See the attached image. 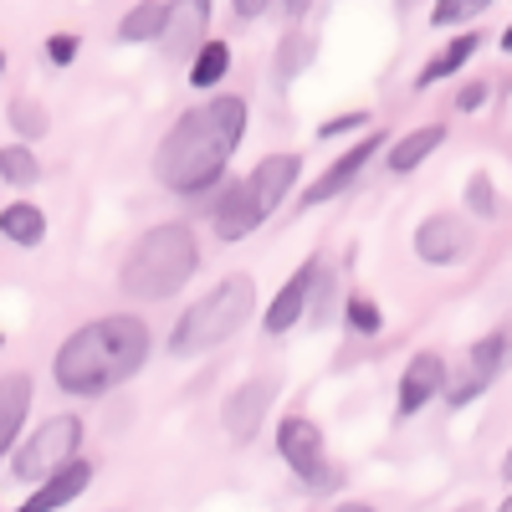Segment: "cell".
<instances>
[{
	"label": "cell",
	"mask_w": 512,
	"mask_h": 512,
	"mask_svg": "<svg viewBox=\"0 0 512 512\" xmlns=\"http://www.w3.org/2000/svg\"><path fill=\"white\" fill-rule=\"evenodd\" d=\"M246 139V98L221 93L175 118V128L154 149V180L169 195H210L226 180V164Z\"/></svg>",
	"instance_id": "obj_1"
},
{
	"label": "cell",
	"mask_w": 512,
	"mask_h": 512,
	"mask_svg": "<svg viewBox=\"0 0 512 512\" xmlns=\"http://www.w3.org/2000/svg\"><path fill=\"white\" fill-rule=\"evenodd\" d=\"M154 349V333L144 318L134 313H108V318H93L62 338V349L52 359V374H57V390L72 395V400H98V395H113L118 384H128L144 359Z\"/></svg>",
	"instance_id": "obj_2"
},
{
	"label": "cell",
	"mask_w": 512,
	"mask_h": 512,
	"mask_svg": "<svg viewBox=\"0 0 512 512\" xmlns=\"http://www.w3.org/2000/svg\"><path fill=\"white\" fill-rule=\"evenodd\" d=\"M200 272V236L185 221H164L154 231H144L123 256L118 287L139 303H164L190 287V277Z\"/></svg>",
	"instance_id": "obj_3"
},
{
	"label": "cell",
	"mask_w": 512,
	"mask_h": 512,
	"mask_svg": "<svg viewBox=\"0 0 512 512\" xmlns=\"http://www.w3.org/2000/svg\"><path fill=\"white\" fill-rule=\"evenodd\" d=\"M246 318H256V277L231 272L180 313L175 333H169V354L190 359V354H205V349H221L226 338H236L246 328Z\"/></svg>",
	"instance_id": "obj_4"
},
{
	"label": "cell",
	"mask_w": 512,
	"mask_h": 512,
	"mask_svg": "<svg viewBox=\"0 0 512 512\" xmlns=\"http://www.w3.org/2000/svg\"><path fill=\"white\" fill-rule=\"evenodd\" d=\"M77 451H82V415H52L31 431V441L11 446V477L36 487L41 477H52L62 461H72Z\"/></svg>",
	"instance_id": "obj_5"
},
{
	"label": "cell",
	"mask_w": 512,
	"mask_h": 512,
	"mask_svg": "<svg viewBox=\"0 0 512 512\" xmlns=\"http://www.w3.org/2000/svg\"><path fill=\"white\" fill-rule=\"evenodd\" d=\"M277 390H282V379H272V374H251L246 384H236V390L226 395V405H221V425H226V436H231L236 446L256 441V431H262V420H267Z\"/></svg>",
	"instance_id": "obj_6"
},
{
	"label": "cell",
	"mask_w": 512,
	"mask_h": 512,
	"mask_svg": "<svg viewBox=\"0 0 512 512\" xmlns=\"http://www.w3.org/2000/svg\"><path fill=\"white\" fill-rule=\"evenodd\" d=\"M384 144H390V134H384V128H369L359 144H349V149L338 154V159L323 169V175L313 180V190L303 195V210H313V205H323V200H338V195H344V190L364 175V169H369V159L384 154Z\"/></svg>",
	"instance_id": "obj_7"
},
{
	"label": "cell",
	"mask_w": 512,
	"mask_h": 512,
	"mask_svg": "<svg viewBox=\"0 0 512 512\" xmlns=\"http://www.w3.org/2000/svg\"><path fill=\"white\" fill-rule=\"evenodd\" d=\"M472 226H466L461 216H451V210H436V216H425L415 226V256L425 267H456L466 251H472Z\"/></svg>",
	"instance_id": "obj_8"
},
{
	"label": "cell",
	"mask_w": 512,
	"mask_h": 512,
	"mask_svg": "<svg viewBox=\"0 0 512 512\" xmlns=\"http://www.w3.org/2000/svg\"><path fill=\"white\" fill-rule=\"evenodd\" d=\"M210 31V0H164V26H159V52L169 62H185Z\"/></svg>",
	"instance_id": "obj_9"
},
{
	"label": "cell",
	"mask_w": 512,
	"mask_h": 512,
	"mask_svg": "<svg viewBox=\"0 0 512 512\" xmlns=\"http://www.w3.org/2000/svg\"><path fill=\"white\" fill-rule=\"evenodd\" d=\"M277 456L292 466L297 482H313L323 477V425L308 420V415H287L277 425Z\"/></svg>",
	"instance_id": "obj_10"
},
{
	"label": "cell",
	"mask_w": 512,
	"mask_h": 512,
	"mask_svg": "<svg viewBox=\"0 0 512 512\" xmlns=\"http://www.w3.org/2000/svg\"><path fill=\"white\" fill-rule=\"evenodd\" d=\"M446 379H451V369H446V359H441V354H431V349L415 354V359L400 369V400H395V415H400V420L420 415L431 400H441Z\"/></svg>",
	"instance_id": "obj_11"
},
{
	"label": "cell",
	"mask_w": 512,
	"mask_h": 512,
	"mask_svg": "<svg viewBox=\"0 0 512 512\" xmlns=\"http://www.w3.org/2000/svg\"><path fill=\"white\" fill-rule=\"evenodd\" d=\"M297 175H303V154L282 149V154H267V159L256 164L241 185L251 190L256 210H262V216H272V210H277V205H282V200L297 190Z\"/></svg>",
	"instance_id": "obj_12"
},
{
	"label": "cell",
	"mask_w": 512,
	"mask_h": 512,
	"mask_svg": "<svg viewBox=\"0 0 512 512\" xmlns=\"http://www.w3.org/2000/svg\"><path fill=\"white\" fill-rule=\"evenodd\" d=\"M313 272H318V256H308V262L277 287L272 308H267V318H262V328H267L272 338H277V333H292L297 323L308 318V287H313Z\"/></svg>",
	"instance_id": "obj_13"
},
{
	"label": "cell",
	"mask_w": 512,
	"mask_h": 512,
	"mask_svg": "<svg viewBox=\"0 0 512 512\" xmlns=\"http://www.w3.org/2000/svg\"><path fill=\"white\" fill-rule=\"evenodd\" d=\"M88 482H93V461H82V456H72V461H62L52 477H41L36 487H31V497H26V512L36 507V512H52V507H67V502H77L82 492H88Z\"/></svg>",
	"instance_id": "obj_14"
},
{
	"label": "cell",
	"mask_w": 512,
	"mask_h": 512,
	"mask_svg": "<svg viewBox=\"0 0 512 512\" xmlns=\"http://www.w3.org/2000/svg\"><path fill=\"white\" fill-rule=\"evenodd\" d=\"M31 400H36V379L26 369L0 374V461H6L11 446L21 441V425L31 415Z\"/></svg>",
	"instance_id": "obj_15"
},
{
	"label": "cell",
	"mask_w": 512,
	"mask_h": 512,
	"mask_svg": "<svg viewBox=\"0 0 512 512\" xmlns=\"http://www.w3.org/2000/svg\"><path fill=\"white\" fill-rule=\"evenodd\" d=\"M210 221H216V236L221 241H246L256 226H262L267 216H262V210H256V200H251V190L236 180V185H226L221 190V200H216V210H210Z\"/></svg>",
	"instance_id": "obj_16"
},
{
	"label": "cell",
	"mask_w": 512,
	"mask_h": 512,
	"mask_svg": "<svg viewBox=\"0 0 512 512\" xmlns=\"http://www.w3.org/2000/svg\"><path fill=\"white\" fill-rule=\"evenodd\" d=\"M441 144H446V123H420V128H410V134H400L395 144H384V149H390L384 164H390L395 175H415V169L431 159Z\"/></svg>",
	"instance_id": "obj_17"
},
{
	"label": "cell",
	"mask_w": 512,
	"mask_h": 512,
	"mask_svg": "<svg viewBox=\"0 0 512 512\" xmlns=\"http://www.w3.org/2000/svg\"><path fill=\"white\" fill-rule=\"evenodd\" d=\"M482 52V31H461V36H451L446 47L425 62L420 72H415V88H436V82H446V77H456L466 62H472Z\"/></svg>",
	"instance_id": "obj_18"
},
{
	"label": "cell",
	"mask_w": 512,
	"mask_h": 512,
	"mask_svg": "<svg viewBox=\"0 0 512 512\" xmlns=\"http://www.w3.org/2000/svg\"><path fill=\"white\" fill-rule=\"evenodd\" d=\"M0 236H6L11 246H41L47 241V210L31 205V200H11L6 210H0Z\"/></svg>",
	"instance_id": "obj_19"
},
{
	"label": "cell",
	"mask_w": 512,
	"mask_h": 512,
	"mask_svg": "<svg viewBox=\"0 0 512 512\" xmlns=\"http://www.w3.org/2000/svg\"><path fill=\"white\" fill-rule=\"evenodd\" d=\"M226 72H231V47L216 41V36H205L190 52V88H216Z\"/></svg>",
	"instance_id": "obj_20"
},
{
	"label": "cell",
	"mask_w": 512,
	"mask_h": 512,
	"mask_svg": "<svg viewBox=\"0 0 512 512\" xmlns=\"http://www.w3.org/2000/svg\"><path fill=\"white\" fill-rule=\"evenodd\" d=\"M164 26V0H139V6H128L123 21H118V41L128 47H139V41H154Z\"/></svg>",
	"instance_id": "obj_21"
},
{
	"label": "cell",
	"mask_w": 512,
	"mask_h": 512,
	"mask_svg": "<svg viewBox=\"0 0 512 512\" xmlns=\"http://www.w3.org/2000/svg\"><path fill=\"white\" fill-rule=\"evenodd\" d=\"M313 57H318V41H313L308 31H297V26H292V31L277 41V77H282V82L303 77Z\"/></svg>",
	"instance_id": "obj_22"
},
{
	"label": "cell",
	"mask_w": 512,
	"mask_h": 512,
	"mask_svg": "<svg viewBox=\"0 0 512 512\" xmlns=\"http://www.w3.org/2000/svg\"><path fill=\"white\" fill-rule=\"evenodd\" d=\"M0 180H6L11 190H31L36 180H41V159L31 154V144H6L0 149Z\"/></svg>",
	"instance_id": "obj_23"
},
{
	"label": "cell",
	"mask_w": 512,
	"mask_h": 512,
	"mask_svg": "<svg viewBox=\"0 0 512 512\" xmlns=\"http://www.w3.org/2000/svg\"><path fill=\"white\" fill-rule=\"evenodd\" d=\"M338 313V277L323 267V256H318V272H313V287H308V318L313 323H333Z\"/></svg>",
	"instance_id": "obj_24"
},
{
	"label": "cell",
	"mask_w": 512,
	"mask_h": 512,
	"mask_svg": "<svg viewBox=\"0 0 512 512\" xmlns=\"http://www.w3.org/2000/svg\"><path fill=\"white\" fill-rule=\"evenodd\" d=\"M344 323H349V333L374 338V333L384 328V313H379V303H374L369 292H349V297H344Z\"/></svg>",
	"instance_id": "obj_25"
},
{
	"label": "cell",
	"mask_w": 512,
	"mask_h": 512,
	"mask_svg": "<svg viewBox=\"0 0 512 512\" xmlns=\"http://www.w3.org/2000/svg\"><path fill=\"white\" fill-rule=\"evenodd\" d=\"M6 118H11V128H16V139H21V144H31V139L47 134V108H41L36 98H11Z\"/></svg>",
	"instance_id": "obj_26"
},
{
	"label": "cell",
	"mask_w": 512,
	"mask_h": 512,
	"mask_svg": "<svg viewBox=\"0 0 512 512\" xmlns=\"http://www.w3.org/2000/svg\"><path fill=\"white\" fill-rule=\"evenodd\" d=\"M466 359H472V369H482V374H497V369H502V359H507V333H502V328H492V333L482 338V344H472V354H466Z\"/></svg>",
	"instance_id": "obj_27"
},
{
	"label": "cell",
	"mask_w": 512,
	"mask_h": 512,
	"mask_svg": "<svg viewBox=\"0 0 512 512\" xmlns=\"http://www.w3.org/2000/svg\"><path fill=\"white\" fill-rule=\"evenodd\" d=\"M492 0H436L431 6V21L436 26H461V21H477Z\"/></svg>",
	"instance_id": "obj_28"
},
{
	"label": "cell",
	"mask_w": 512,
	"mask_h": 512,
	"mask_svg": "<svg viewBox=\"0 0 512 512\" xmlns=\"http://www.w3.org/2000/svg\"><path fill=\"white\" fill-rule=\"evenodd\" d=\"M466 210H472V216H497V185L487 180V175H472L466 180Z\"/></svg>",
	"instance_id": "obj_29"
},
{
	"label": "cell",
	"mask_w": 512,
	"mask_h": 512,
	"mask_svg": "<svg viewBox=\"0 0 512 512\" xmlns=\"http://www.w3.org/2000/svg\"><path fill=\"white\" fill-rule=\"evenodd\" d=\"M369 123H374V113H364V108H349V113H338V118L318 123V139H344V134H364Z\"/></svg>",
	"instance_id": "obj_30"
},
{
	"label": "cell",
	"mask_w": 512,
	"mask_h": 512,
	"mask_svg": "<svg viewBox=\"0 0 512 512\" xmlns=\"http://www.w3.org/2000/svg\"><path fill=\"white\" fill-rule=\"evenodd\" d=\"M77 52H82L77 31H52V36H47V62H52V67H72Z\"/></svg>",
	"instance_id": "obj_31"
},
{
	"label": "cell",
	"mask_w": 512,
	"mask_h": 512,
	"mask_svg": "<svg viewBox=\"0 0 512 512\" xmlns=\"http://www.w3.org/2000/svg\"><path fill=\"white\" fill-rule=\"evenodd\" d=\"M487 98H492V82L487 77L466 82V88L456 93V113H477V108H487Z\"/></svg>",
	"instance_id": "obj_32"
},
{
	"label": "cell",
	"mask_w": 512,
	"mask_h": 512,
	"mask_svg": "<svg viewBox=\"0 0 512 512\" xmlns=\"http://www.w3.org/2000/svg\"><path fill=\"white\" fill-rule=\"evenodd\" d=\"M313 6H318V0H277V11H282L287 21H303Z\"/></svg>",
	"instance_id": "obj_33"
},
{
	"label": "cell",
	"mask_w": 512,
	"mask_h": 512,
	"mask_svg": "<svg viewBox=\"0 0 512 512\" xmlns=\"http://www.w3.org/2000/svg\"><path fill=\"white\" fill-rule=\"evenodd\" d=\"M231 6H236V16H241V21H256V16H267L272 0H231Z\"/></svg>",
	"instance_id": "obj_34"
},
{
	"label": "cell",
	"mask_w": 512,
	"mask_h": 512,
	"mask_svg": "<svg viewBox=\"0 0 512 512\" xmlns=\"http://www.w3.org/2000/svg\"><path fill=\"white\" fill-rule=\"evenodd\" d=\"M0 349H6V333H0Z\"/></svg>",
	"instance_id": "obj_35"
},
{
	"label": "cell",
	"mask_w": 512,
	"mask_h": 512,
	"mask_svg": "<svg viewBox=\"0 0 512 512\" xmlns=\"http://www.w3.org/2000/svg\"><path fill=\"white\" fill-rule=\"evenodd\" d=\"M0 67H6V52H0Z\"/></svg>",
	"instance_id": "obj_36"
}]
</instances>
